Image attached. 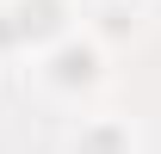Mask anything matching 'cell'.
<instances>
[{
	"label": "cell",
	"instance_id": "cell-1",
	"mask_svg": "<svg viewBox=\"0 0 161 154\" xmlns=\"http://www.w3.org/2000/svg\"><path fill=\"white\" fill-rule=\"evenodd\" d=\"M105 74H112V62H105V43H93L87 31H75V37L50 43L37 56V68H31V80H37L50 99H68V105H80V99H93L105 86Z\"/></svg>",
	"mask_w": 161,
	"mask_h": 154
},
{
	"label": "cell",
	"instance_id": "cell-2",
	"mask_svg": "<svg viewBox=\"0 0 161 154\" xmlns=\"http://www.w3.org/2000/svg\"><path fill=\"white\" fill-rule=\"evenodd\" d=\"M0 13L13 25V49L19 56H43L50 43L75 37V19H80L75 0H0Z\"/></svg>",
	"mask_w": 161,
	"mask_h": 154
},
{
	"label": "cell",
	"instance_id": "cell-3",
	"mask_svg": "<svg viewBox=\"0 0 161 154\" xmlns=\"http://www.w3.org/2000/svg\"><path fill=\"white\" fill-rule=\"evenodd\" d=\"M62 154H142V136H136L130 117L93 111V117H80L75 130L62 136Z\"/></svg>",
	"mask_w": 161,
	"mask_h": 154
},
{
	"label": "cell",
	"instance_id": "cell-4",
	"mask_svg": "<svg viewBox=\"0 0 161 154\" xmlns=\"http://www.w3.org/2000/svg\"><path fill=\"white\" fill-rule=\"evenodd\" d=\"M142 31V6L136 0H105L99 13H93V31L87 37L93 43H124V37H136Z\"/></svg>",
	"mask_w": 161,
	"mask_h": 154
},
{
	"label": "cell",
	"instance_id": "cell-5",
	"mask_svg": "<svg viewBox=\"0 0 161 154\" xmlns=\"http://www.w3.org/2000/svg\"><path fill=\"white\" fill-rule=\"evenodd\" d=\"M136 6H161V0H136Z\"/></svg>",
	"mask_w": 161,
	"mask_h": 154
}]
</instances>
